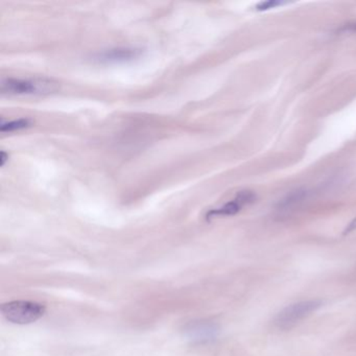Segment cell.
<instances>
[{
    "instance_id": "obj_11",
    "label": "cell",
    "mask_w": 356,
    "mask_h": 356,
    "mask_svg": "<svg viewBox=\"0 0 356 356\" xmlns=\"http://www.w3.org/2000/svg\"><path fill=\"white\" fill-rule=\"evenodd\" d=\"M8 160H9V154L6 153L5 151H1V153H0V165L3 168L6 163H7Z\"/></svg>"
},
{
    "instance_id": "obj_10",
    "label": "cell",
    "mask_w": 356,
    "mask_h": 356,
    "mask_svg": "<svg viewBox=\"0 0 356 356\" xmlns=\"http://www.w3.org/2000/svg\"><path fill=\"white\" fill-rule=\"evenodd\" d=\"M356 230V216L351 220V222L348 224V226L346 227L345 230H343V235L349 234V233L353 232V231Z\"/></svg>"
},
{
    "instance_id": "obj_9",
    "label": "cell",
    "mask_w": 356,
    "mask_h": 356,
    "mask_svg": "<svg viewBox=\"0 0 356 356\" xmlns=\"http://www.w3.org/2000/svg\"><path fill=\"white\" fill-rule=\"evenodd\" d=\"M284 3L282 1H276V0H268V1L258 3L256 6V11H268V10L275 9V8L284 5Z\"/></svg>"
},
{
    "instance_id": "obj_8",
    "label": "cell",
    "mask_w": 356,
    "mask_h": 356,
    "mask_svg": "<svg viewBox=\"0 0 356 356\" xmlns=\"http://www.w3.org/2000/svg\"><path fill=\"white\" fill-rule=\"evenodd\" d=\"M33 122L30 118H19V120H1L0 122V132L10 133L15 131L24 130L32 127Z\"/></svg>"
},
{
    "instance_id": "obj_2",
    "label": "cell",
    "mask_w": 356,
    "mask_h": 356,
    "mask_svg": "<svg viewBox=\"0 0 356 356\" xmlns=\"http://www.w3.org/2000/svg\"><path fill=\"white\" fill-rule=\"evenodd\" d=\"M45 306L33 301H11L3 304V318L13 324L26 325L36 322L45 314Z\"/></svg>"
},
{
    "instance_id": "obj_3",
    "label": "cell",
    "mask_w": 356,
    "mask_h": 356,
    "mask_svg": "<svg viewBox=\"0 0 356 356\" xmlns=\"http://www.w3.org/2000/svg\"><path fill=\"white\" fill-rule=\"evenodd\" d=\"M322 304L321 300H307L291 304L277 314L274 325L281 330H289L316 312Z\"/></svg>"
},
{
    "instance_id": "obj_5",
    "label": "cell",
    "mask_w": 356,
    "mask_h": 356,
    "mask_svg": "<svg viewBox=\"0 0 356 356\" xmlns=\"http://www.w3.org/2000/svg\"><path fill=\"white\" fill-rule=\"evenodd\" d=\"M143 49L139 47H120L95 53L91 56V60L97 64L128 63L139 59L143 56Z\"/></svg>"
},
{
    "instance_id": "obj_6",
    "label": "cell",
    "mask_w": 356,
    "mask_h": 356,
    "mask_svg": "<svg viewBox=\"0 0 356 356\" xmlns=\"http://www.w3.org/2000/svg\"><path fill=\"white\" fill-rule=\"evenodd\" d=\"M256 195L251 191H241L236 193L234 199L227 202L220 207L209 210L206 213L205 218L207 220L212 218H220V216H232L241 212L245 206L251 205L255 202Z\"/></svg>"
},
{
    "instance_id": "obj_4",
    "label": "cell",
    "mask_w": 356,
    "mask_h": 356,
    "mask_svg": "<svg viewBox=\"0 0 356 356\" xmlns=\"http://www.w3.org/2000/svg\"><path fill=\"white\" fill-rule=\"evenodd\" d=\"M220 333V328L211 321H193L183 329V335L193 343H207L216 341Z\"/></svg>"
},
{
    "instance_id": "obj_1",
    "label": "cell",
    "mask_w": 356,
    "mask_h": 356,
    "mask_svg": "<svg viewBox=\"0 0 356 356\" xmlns=\"http://www.w3.org/2000/svg\"><path fill=\"white\" fill-rule=\"evenodd\" d=\"M57 89V83L49 79L3 78L0 91L10 97L49 95Z\"/></svg>"
},
{
    "instance_id": "obj_7",
    "label": "cell",
    "mask_w": 356,
    "mask_h": 356,
    "mask_svg": "<svg viewBox=\"0 0 356 356\" xmlns=\"http://www.w3.org/2000/svg\"><path fill=\"white\" fill-rule=\"evenodd\" d=\"M307 195L308 191L305 189L293 191L279 202L278 206H277V211L281 214L293 211L296 207H298L300 204L303 203L307 199Z\"/></svg>"
}]
</instances>
